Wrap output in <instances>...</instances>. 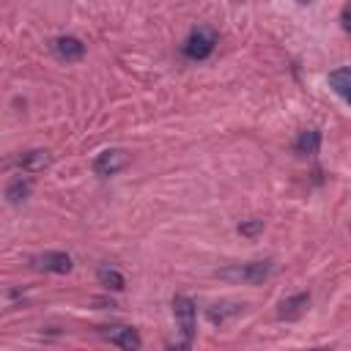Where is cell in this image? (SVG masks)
Masks as SVG:
<instances>
[{
  "instance_id": "obj_1",
  "label": "cell",
  "mask_w": 351,
  "mask_h": 351,
  "mask_svg": "<svg viewBox=\"0 0 351 351\" xmlns=\"http://www.w3.org/2000/svg\"><path fill=\"white\" fill-rule=\"evenodd\" d=\"M173 315H176V326L181 332V348H189L192 346V337H195V318H197V310H195V302L189 296H176L173 299Z\"/></svg>"
},
{
  "instance_id": "obj_2",
  "label": "cell",
  "mask_w": 351,
  "mask_h": 351,
  "mask_svg": "<svg viewBox=\"0 0 351 351\" xmlns=\"http://www.w3.org/2000/svg\"><path fill=\"white\" fill-rule=\"evenodd\" d=\"M214 47H217V33H214L211 27H197V30H192V33L186 36V41H184V55H186L189 60H203V58H208V55L214 52Z\"/></svg>"
},
{
  "instance_id": "obj_3",
  "label": "cell",
  "mask_w": 351,
  "mask_h": 351,
  "mask_svg": "<svg viewBox=\"0 0 351 351\" xmlns=\"http://www.w3.org/2000/svg\"><path fill=\"white\" fill-rule=\"evenodd\" d=\"M271 261H252V263H241V266H233V269H222L219 277L225 280H236V282H263L269 274H271Z\"/></svg>"
},
{
  "instance_id": "obj_4",
  "label": "cell",
  "mask_w": 351,
  "mask_h": 351,
  "mask_svg": "<svg viewBox=\"0 0 351 351\" xmlns=\"http://www.w3.org/2000/svg\"><path fill=\"white\" fill-rule=\"evenodd\" d=\"M129 165V154L123 148H104L96 159H93V173L107 178V176H115L121 173L123 167Z\"/></svg>"
},
{
  "instance_id": "obj_5",
  "label": "cell",
  "mask_w": 351,
  "mask_h": 351,
  "mask_svg": "<svg viewBox=\"0 0 351 351\" xmlns=\"http://www.w3.org/2000/svg\"><path fill=\"white\" fill-rule=\"evenodd\" d=\"M52 49L60 60H80L85 55V44L77 36H58L52 41Z\"/></svg>"
},
{
  "instance_id": "obj_6",
  "label": "cell",
  "mask_w": 351,
  "mask_h": 351,
  "mask_svg": "<svg viewBox=\"0 0 351 351\" xmlns=\"http://www.w3.org/2000/svg\"><path fill=\"white\" fill-rule=\"evenodd\" d=\"M104 337H107L112 346L126 348V351H137V348L143 346V340H140L137 329H132V326H112V332H107Z\"/></svg>"
},
{
  "instance_id": "obj_7",
  "label": "cell",
  "mask_w": 351,
  "mask_h": 351,
  "mask_svg": "<svg viewBox=\"0 0 351 351\" xmlns=\"http://www.w3.org/2000/svg\"><path fill=\"white\" fill-rule=\"evenodd\" d=\"M307 304H310V293H296V296H291V299H282V302H280V310H277V318L293 321V318H299V315L307 310Z\"/></svg>"
},
{
  "instance_id": "obj_8",
  "label": "cell",
  "mask_w": 351,
  "mask_h": 351,
  "mask_svg": "<svg viewBox=\"0 0 351 351\" xmlns=\"http://www.w3.org/2000/svg\"><path fill=\"white\" fill-rule=\"evenodd\" d=\"M16 165H19L25 173H38V170L49 167V154L41 151V148H36V151H25V154L16 156Z\"/></svg>"
},
{
  "instance_id": "obj_9",
  "label": "cell",
  "mask_w": 351,
  "mask_h": 351,
  "mask_svg": "<svg viewBox=\"0 0 351 351\" xmlns=\"http://www.w3.org/2000/svg\"><path fill=\"white\" fill-rule=\"evenodd\" d=\"M36 263H38V269H44V271H55V274H66V271H71V258H69L66 252H44Z\"/></svg>"
},
{
  "instance_id": "obj_10",
  "label": "cell",
  "mask_w": 351,
  "mask_h": 351,
  "mask_svg": "<svg viewBox=\"0 0 351 351\" xmlns=\"http://www.w3.org/2000/svg\"><path fill=\"white\" fill-rule=\"evenodd\" d=\"M30 189H33V181H30L27 176H14V178L8 181L5 197H8V203H19V200H25V197L30 195Z\"/></svg>"
},
{
  "instance_id": "obj_11",
  "label": "cell",
  "mask_w": 351,
  "mask_h": 351,
  "mask_svg": "<svg viewBox=\"0 0 351 351\" xmlns=\"http://www.w3.org/2000/svg\"><path fill=\"white\" fill-rule=\"evenodd\" d=\"M318 145H321V132H318V129H304V132L296 137V151L304 154V156L318 154Z\"/></svg>"
},
{
  "instance_id": "obj_12",
  "label": "cell",
  "mask_w": 351,
  "mask_h": 351,
  "mask_svg": "<svg viewBox=\"0 0 351 351\" xmlns=\"http://www.w3.org/2000/svg\"><path fill=\"white\" fill-rule=\"evenodd\" d=\"M99 282H101L104 288H110V291H123V285H126L123 274H121L118 269H112V266H101V269H99Z\"/></svg>"
},
{
  "instance_id": "obj_13",
  "label": "cell",
  "mask_w": 351,
  "mask_h": 351,
  "mask_svg": "<svg viewBox=\"0 0 351 351\" xmlns=\"http://www.w3.org/2000/svg\"><path fill=\"white\" fill-rule=\"evenodd\" d=\"M329 85H332L340 96H348V93H351V66L335 69V71L329 74Z\"/></svg>"
},
{
  "instance_id": "obj_14",
  "label": "cell",
  "mask_w": 351,
  "mask_h": 351,
  "mask_svg": "<svg viewBox=\"0 0 351 351\" xmlns=\"http://www.w3.org/2000/svg\"><path fill=\"white\" fill-rule=\"evenodd\" d=\"M263 228V219H252V222H244V225H239V233H244V236H252V233H258Z\"/></svg>"
},
{
  "instance_id": "obj_15",
  "label": "cell",
  "mask_w": 351,
  "mask_h": 351,
  "mask_svg": "<svg viewBox=\"0 0 351 351\" xmlns=\"http://www.w3.org/2000/svg\"><path fill=\"white\" fill-rule=\"evenodd\" d=\"M340 25H343V30L346 33H351V0L343 5V11H340Z\"/></svg>"
},
{
  "instance_id": "obj_16",
  "label": "cell",
  "mask_w": 351,
  "mask_h": 351,
  "mask_svg": "<svg viewBox=\"0 0 351 351\" xmlns=\"http://www.w3.org/2000/svg\"><path fill=\"white\" fill-rule=\"evenodd\" d=\"M346 99H348V104H351V93H348V96H346Z\"/></svg>"
}]
</instances>
